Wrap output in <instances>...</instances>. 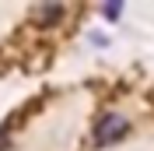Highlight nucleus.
Listing matches in <instances>:
<instances>
[{
	"label": "nucleus",
	"instance_id": "obj_1",
	"mask_svg": "<svg viewBox=\"0 0 154 151\" xmlns=\"http://www.w3.org/2000/svg\"><path fill=\"white\" fill-rule=\"evenodd\" d=\"M126 133H130V120L123 113H102L95 130H91V141H95V148H112V144L123 141Z\"/></svg>",
	"mask_w": 154,
	"mask_h": 151
}]
</instances>
